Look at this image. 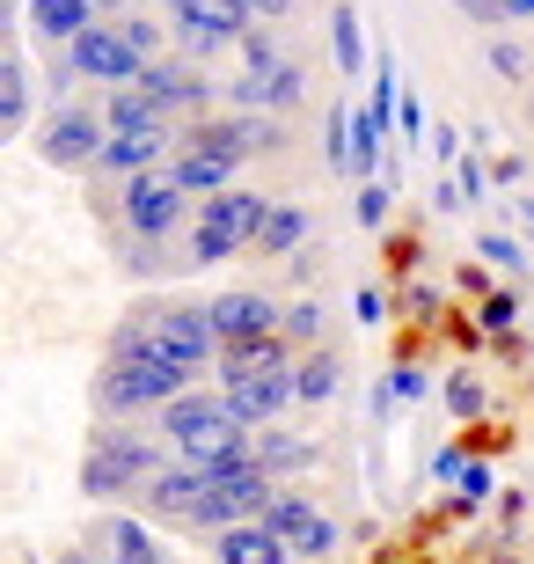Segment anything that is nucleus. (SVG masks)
<instances>
[{"instance_id":"obj_1","label":"nucleus","mask_w":534,"mask_h":564,"mask_svg":"<svg viewBox=\"0 0 534 564\" xmlns=\"http://www.w3.org/2000/svg\"><path fill=\"white\" fill-rule=\"evenodd\" d=\"M103 359H162V367L206 375V367H220V330H212L206 301H140L110 330Z\"/></svg>"},{"instance_id":"obj_2","label":"nucleus","mask_w":534,"mask_h":564,"mask_svg":"<svg viewBox=\"0 0 534 564\" xmlns=\"http://www.w3.org/2000/svg\"><path fill=\"white\" fill-rule=\"evenodd\" d=\"M168 462H176V447H168L162 433H132V425H96L88 433V447H81V491L96 506H110V499H140L146 484L162 477Z\"/></svg>"},{"instance_id":"obj_3","label":"nucleus","mask_w":534,"mask_h":564,"mask_svg":"<svg viewBox=\"0 0 534 564\" xmlns=\"http://www.w3.org/2000/svg\"><path fill=\"white\" fill-rule=\"evenodd\" d=\"M198 389V375H184V367H162V359H103V375H96V419H140V411H154L162 419L176 397H190Z\"/></svg>"},{"instance_id":"obj_4","label":"nucleus","mask_w":534,"mask_h":564,"mask_svg":"<svg viewBox=\"0 0 534 564\" xmlns=\"http://www.w3.org/2000/svg\"><path fill=\"white\" fill-rule=\"evenodd\" d=\"M74 82H96L103 96H110V88H140L146 82V59H140V44L124 37L118 22H96L74 52H59V59H52V88L66 96Z\"/></svg>"},{"instance_id":"obj_5","label":"nucleus","mask_w":534,"mask_h":564,"mask_svg":"<svg viewBox=\"0 0 534 564\" xmlns=\"http://www.w3.org/2000/svg\"><path fill=\"white\" fill-rule=\"evenodd\" d=\"M118 220L124 235H140V242H176V235H190V198L184 184L168 176V169H154V176H132V184H118Z\"/></svg>"},{"instance_id":"obj_6","label":"nucleus","mask_w":534,"mask_h":564,"mask_svg":"<svg viewBox=\"0 0 534 564\" xmlns=\"http://www.w3.org/2000/svg\"><path fill=\"white\" fill-rule=\"evenodd\" d=\"M264 528H271V535H279V543H286L301 564L337 557V543H345V535H337V521H329V513L308 499V491H293V484H279V499H271Z\"/></svg>"},{"instance_id":"obj_7","label":"nucleus","mask_w":534,"mask_h":564,"mask_svg":"<svg viewBox=\"0 0 534 564\" xmlns=\"http://www.w3.org/2000/svg\"><path fill=\"white\" fill-rule=\"evenodd\" d=\"M103 140H110V126H103V110H59L52 104V118L37 126V162L44 169H96V154H103Z\"/></svg>"},{"instance_id":"obj_8","label":"nucleus","mask_w":534,"mask_h":564,"mask_svg":"<svg viewBox=\"0 0 534 564\" xmlns=\"http://www.w3.org/2000/svg\"><path fill=\"white\" fill-rule=\"evenodd\" d=\"M140 88H146V96H154L162 110H176L184 126H198V118L227 110V104H220V82H212V74H206L198 59H154Z\"/></svg>"},{"instance_id":"obj_9","label":"nucleus","mask_w":534,"mask_h":564,"mask_svg":"<svg viewBox=\"0 0 534 564\" xmlns=\"http://www.w3.org/2000/svg\"><path fill=\"white\" fill-rule=\"evenodd\" d=\"M212 330H220V345H249V337H279V323H286V301L264 286H227L206 301Z\"/></svg>"},{"instance_id":"obj_10","label":"nucleus","mask_w":534,"mask_h":564,"mask_svg":"<svg viewBox=\"0 0 534 564\" xmlns=\"http://www.w3.org/2000/svg\"><path fill=\"white\" fill-rule=\"evenodd\" d=\"M235 425H242V419H235L227 389H190V397H176L162 419H154V433L184 455V447H198V440H212V433H235ZM249 433H257V425H249Z\"/></svg>"},{"instance_id":"obj_11","label":"nucleus","mask_w":534,"mask_h":564,"mask_svg":"<svg viewBox=\"0 0 534 564\" xmlns=\"http://www.w3.org/2000/svg\"><path fill=\"white\" fill-rule=\"evenodd\" d=\"M198 506H206V469H190V462H168L162 477L140 491V513L146 521H168V528H190Z\"/></svg>"},{"instance_id":"obj_12","label":"nucleus","mask_w":534,"mask_h":564,"mask_svg":"<svg viewBox=\"0 0 534 564\" xmlns=\"http://www.w3.org/2000/svg\"><path fill=\"white\" fill-rule=\"evenodd\" d=\"M96 0H22V30L37 44H52V52H74V44L96 30Z\"/></svg>"},{"instance_id":"obj_13","label":"nucleus","mask_w":534,"mask_h":564,"mask_svg":"<svg viewBox=\"0 0 534 564\" xmlns=\"http://www.w3.org/2000/svg\"><path fill=\"white\" fill-rule=\"evenodd\" d=\"M271 206H279V198H264V191L235 184V191H220V198H206V206H198V228H220V235H235L242 250H257V235H264Z\"/></svg>"},{"instance_id":"obj_14","label":"nucleus","mask_w":534,"mask_h":564,"mask_svg":"<svg viewBox=\"0 0 534 564\" xmlns=\"http://www.w3.org/2000/svg\"><path fill=\"white\" fill-rule=\"evenodd\" d=\"M88 550H103L110 564H176L162 550V535H154L146 521H132V513H103L96 535H88Z\"/></svg>"},{"instance_id":"obj_15","label":"nucleus","mask_w":534,"mask_h":564,"mask_svg":"<svg viewBox=\"0 0 534 564\" xmlns=\"http://www.w3.org/2000/svg\"><path fill=\"white\" fill-rule=\"evenodd\" d=\"M168 22L176 30H206L220 44H242L257 30V8L249 0H168Z\"/></svg>"},{"instance_id":"obj_16","label":"nucleus","mask_w":534,"mask_h":564,"mask_svg":"<svg viewBox=\"0 0 534 564\" xmlns=\"http://www.w3.org/2000/svg\"><path fill=\"white\" fill-rule=\"evenodd\" d=\"M227 403H235V419L242 425H257V433H264V425H279L293 411V367L286 375H249V381H235V389H227Z\"/></svg>"},{"instance_id":"obj_17","label":"nucleus","mask_w":534,"mask_h":564,"mask_svg":"<svg viewBox=\"0 0 534 564\" xmlns=\"http://www.w3.org/2000/svg\"><path fill=\"white\" fill-rule=\"evenodd\" d=\"M293 345L286 337H249V345H220V367H212V375H220V389H235V381H249V375H286L293 367Z\"/></svg>"},{"instance_id":"obj_18","label":"nucleus","mask_w":534,"mask_h":564,"mask_svg":"<svg viewBox=\"0 0 534 564\" xmlns=\"http://www.w3.org/2000/svg\"><path fill=\"white\" fill-rule=\"evenodd\" d=\"M168 176L184 184V198H220V191L242 184V162H227V154H198V147H176V162H168Z\"/></svg>"},{"instance_id":"obj_19","label":"nucleus","mask_w":534,"mask_h":564,"mask_svg":"<svg viewBox=\"0 0 534 564\" xmlns=\"http://www.w3.org/2000/svg\"><path fill=\"white\" fill-rule=\"evenodd\" d=\"M212 543V564H293V550L271 535L264 521H242V528H220V535H206Z\"/></svg>"},{"instance_id":"obj_20","label":"nucleus","mask_w":534,"mask_h":564,"mask_svg":"<svg viewBox=\"0 0 534 564\" xmlns=\"http://www.w3.org/2000/svg\"><path fill=\"white\" fill-rule=\"evenodd\" d=\"M103 126L110 132H184V118L162 110L146 88H110V96H103Z\"/></svg>"},{"instance_id":"obj_21","label":"nucleus","mask_w":534,"mask_h":564,"mask_svg":"<svg viewBox=\"0 0 534 564\" xmlns=\"http://www.w3.org/2000/svg\"><path fill=\"white\" fill-rule=\"evenodd\" d=\"M329 59H337L345 82H367V30H359V8L351 0L329 8Z\"/></svg>"},{"instance_id":"obj_22","label":"nucleus","mask_w":534,"mask_h":564,"mask_svg":"<svg viewBox=\"0 0 534 564\" xmlns=\"http://www.w3.org/2000/svg\"><path fill=\"white\" fill-rule=\"evenodd\" d=\"M323 462V447L315 440H293V433H257V469H264L271 484L301 477V469H315Z\"/></svg>"},{"instance_id":"obj_23","label":"nucleus","mask_w":534,"mask_h":564,"mask_svg":"<svg viewBox=\"0 0 534 564\" xmlns=\"http://www.w3.org/2000/svg\"><path fill=\"white\" fill-rule=\"evenodd\" d=\"M337 389H345V359L329 352V345H315V352L293 359V397L301 403H329Z\"/></svg>"},{"instance_id":"obj_24","label":"nucleus","mask_w":534,"mask_h":564,"mask_svg":"<svg viewBox=\"0 0 534 564\" xmlns=\"http://www.w3.org/2000/svg\"><path fill=\"white\" fill-rule=\"evenodd\" d=\"M308 206H301V198H279V206H271V220H264V235H257V257H293L301 250V242H308Z\"/></svg>"},{"instance_id":"obj_25","label":"nucleus","mask_w":534,"mask_h":564,"mask_svg":"<svg viewBox=\"0 0 534 564\" xmlns=\"http://www.w3.org/2000/svg\"><path fill=\"white\" fill-rule=\"evenodd\" d=\"M0 132L8 140L30 132V59L22 52H8V74H0Z\"/></svg>"},{"instance_id":"obj_26","label":"nucleus","mask_w":534,"mask_h":564,"mask_svg":"<svg viewBox=\"0 0 534 564\" xmlns=\"http://www.w3.org/2000/svg\"><path fill=\"white\" fill-rule=\"evenodd\" d=\"M439 403H447L454 419L469 425V419H483V411H491V389H483V381H476L469 367H461V375H447V381H439Z\"/></svg>"},{"instance_id":"obj_27","label":"nucleus","mask_w":534,"mask_h":564,"mask_svg":"<svg viewBox=\"0 0 534 564\" xmlns=\"http://www.w3.org/2000/svg\"><path fill=\"white\" fill-rule=\"evenodd\" d=\"M279 337H286L293 352H315V345H323V301H286V323H279Z\"/></svg>"},{"instance_id":"obj_28","label":"nucleus","mask_w":534,"mask_h":564,"mask_svg":"<svg viewBox=\"0 0 534 564\" xmlns=\"http://www.w3.org/2000/svg\"><path fill=\"white\" fill-rule=\"evenodd\" d=\"M118 272H132V279H162V272H168V242H140V235H118Z\"/></svg>"},{"instance_id":"obj_29","label":"nucleus","mask_w":534,"mask_h":564,"mask_svg":"<svg viewBox=\"0 0 534 564\" xmlns=\"http://www.w3.org/2000/svg\"><path fill=\"white\" fill-rule=\"evenodd\" d=\"M257 82H264V110H271V118H279V110H293V104H301V88H308V82H301V59L264 66Z\"/></svg>"},{"instance_id":"obj_30","label":"nucleus","mask_w":534,"mask_h":564,"mask_svg":"<svg viewBox=\"0 0 534 564\" xmlns=\"http://www.w3.org/2000/svg\"><path fill=\"white\" fill-rule=\"evenodd\" d=\"M476 257H491V264H498L505 279H527V264H534L520 235H476Z\"/></svg>"},{"instance_id":"obj_31","label":"nucleus","mask_w":534,"mask_h":564,"mask_svg":"<svg viewBox=\"0 0 534 564\" xmlns=\"http://www.w3.org/2000/svg\"><path fill=\"white\" fill-rule=\"evenodd\" d=\"M323 154H329V169H337V176H351V104H329V118H323Z\"/></svg>"},{"instance_id":"obj_32","label":"nucleus","mask_w":534,"mask_h":564,"mask_svg":"<svg viewBox=\"0 0 534 564\" xmlns=\"http://www.w3.org/2000/svg\"><path fill=\"white\" fill-rule=\"evenodd\" d=\"M184 242H190V264H206V272H212V264H235V257H242V242H235V235L198 228V220H190V235H184Z\"/></svg>"},{"instance_id":"obj_33","label":"nucleus","mask_w":534,"mask_h":564,"mask_svg":"<svg viewBox=\"0 0 534 564\" xmlns=\"http://www.w3.org/2000/svg\"><path fill=\"white\" fill-rule=\"evenodd\" d=\"M235 52H242V74H264V66H279V59H286V52H279V37H271L264 22H257V30H249V37L235 44Z\"/></svg>"},{"instance_id":"obj_34","label":"nucleus","mask_w":534,"mask_h":564,"mask_svg":"<svg viewBox=\"0 0 534 564\" xmlns=\"http://www.w3.org/2000/svg\"><path fill=\"white\" fill-rule=\"evenodd\" d=\"M491 462H469V469H461V484H454V506H461V513H476V506L491 499Z\"/></svg>"},{"instance_id":"obj_35","label":"nucleus","mask_w":534,"mask_h":564,"mask_svg":"<svg viewBox=\"0 0 534 564\" xmlns=\"http://www.w3.org/2000/svg\"><path fill=\"white\" fill-rule=\"evenodd\" d=\"M513 323H520V301H513V293H491V301L476 308V330H491V337H513Z\"/></svg>"},{"instance_id":"obj_36","label":"nucleus","mask_w":534,"mask_h":564,"mask_svg":"<svg viewBox=\"0 0 534 564\" xmlns=\"http://www.w3.org/2000/svg\"><path fill=\"white\" fill-rule=\"evenodd\" d=\"M491 74L498 82H527V44L520 37H491Z\"/></svg>"},{"instance_id":"obj_37","label":"nucleus","mask_w":534,"mask_h":564,"mask_svg":"<svg viewBox=\"0 0 534 564\" xmlns=\"http://www.w3.org/2000/svg\"><path fill=\"white\" fill-rule=\"evenodd\" d=\"M447 176H454V184H461V198H469V206H476V198H483V191L498 184V176H491V162H476V154H461V162H454Z\"/></svg>"},{"instance_id":"obj_38","label":"nucleus","mask_w":534,"mask_h":564,"mask_svg":"<svg viewBox=\"0 0 534 564\" xmlns=\"http://www.w3.org/2000/svg\"><path fill=\"white\" fill-rule=\"evenodd\" d=\"M381 389H389L395 403H417V397H432V375H425V367H411V359H403V367H395V375L381 381Z\"/></svg>"},{"instance_id":"obj_39","label":"nucleus","mask_w":534,"mask_h":564,"mask_svg":"<svg viewBox=\"0 0 534 564\" xmlns=\"http://www.w3.org/2000/svg\"><path fill=\"white\" fill-rule=\"evenodd\" d=\"M389 198H395L389 184H359V206H351V213H359V228H381V220H389Z\"/></svg>"},{"instance_id":"obj_40","label":"nucleus","mask_w":534,"mask_h":564,"mask_svg":"<svg viewBox=\"0 0 534 564\" xmlns=\"http://www.w3.org/2000/svg\"><path fill=\"white\" fill-rule=\"evenodd\" d=\"M351 315H359L367 330H373V323H389V293H381V286H359V293H351Z\"/></svg>"},{"instance_id":"obj_41","label":"nucleus","mask_w":534,"mask_h":564,"mask_svg":"<svg viewBox=\"0 0 534 564\" xmlns=\"http://www.w3.org/2000/svg\"><path fill=\"white\" fill-rule=\"evenodd\" d=\"M395 140H425V104H417V96H403V118H395Z\"/></svg>"},{"instance_id":"obj_42","label":"nucleus","mask_w":534,"mask_h":564,"mask_svg":"<svg viewBox=\"0 0 534 564\" xmlns=\"http://www.w3.org/2000/svg\"><path fill=\"white\" fill-rule=\"evenodd\" d=\"M461 469H469L461 447H439V455H432V477H439V484H461Z\"/></svg>"},{"instance_id":"obj_43","label":"nucleus","mask_w":534,"mask_h":564,"mask_svg":"<svg viewBox=\"0 0 534 564\" xmlns=\"http://www.w3.org/2000/svg\"><path fill=\"white\" fill-rule=\"evenodd\" d=\"M432 154H439V162H461V154H469V147H461V132H454V126H439V132H432Z\"/></svg>"},{"instance_id":"obj_44","label":"nucleus","mask_w":534,"mask_h":564,"mask_svg":"<svg viewBox=\"0 0 534 564\" xmlns=\"http://www.w3.org/2000/svg\"><path fill=\"white\" fill-rule=\"evenodd\" d=\"M279 147V126H271V110L264 118H249V154H271Z\"/></svg>"},{"instance_id":"obj_45","label":"nucleus","mask_w":534,"mask_h":564,"mask_svg":"<svg viewBox=\"0 0 534 564\" xmlns=\"http://www.w3.org/2000/svg\"><path fill=\"white\" fill-rule=\"evenodd\" d=\"M469 22H505V0H454Z\"/></svg>"},{"instance_id":"obj_46","label":"nucleus","mask_w":534,"mask_h":564,"mask_svg":"<svg viewBox=\"0 0 534 564\" xmlns=\"http://www.w3.org/2000/svg\"><path fill=\"white\" fill-rule=\"evenodd\" d=\"M432 206H439V213H461V206H469V198H461V184H454V176H447V184L432 191Z\"/></svg>"},{"instance_id":"obj_47","label":"nucleus","mask_w":534,"mask_h":564,"mask_svg":"<svg viewBox=\"0 0 534 564\" xmlns=\"http://www.w3.org/2000/svg\"><path fill=\"white\" fill-rule=\"evenodd\" d=\"M286 8H293V0H257V22H279Z\"/></svg>"},{"instance_id":"obj_48","label":"nucleus","mask_w":534,"mask_h":564,"mask_svg":"<svg viewBox=\"0 0 534 564\" xmlns=\"http://www.w3.org/2000/svg\"><path fill=\"white\" fill-rule=\"evenodd\" d=\"M505 22H534V0H505Z\"/></svg>"},{"instance_id":"obj_49","label":"nucleus","mask_w":534,"mask_h":564,"mask_svg":"<svg viewBox=\"0 0 534 564\" xmlns=\"http://www.w3.org/2000/svg\"><path fill=\"white\" fill-rule=\"evenodd\" d=\"M59 564H110V557H103V550H66Z\"/></svg>"},{"instance_id":"obj_50","label":"nucleus","mask_w":534,"mask_h":564,"mask_svg":"<svg viewBox=\"0 0 534 564\" xmlns=\"http://www.w3.org/2000/svg\"><path fill=\"white\" fill-rule=\"evenodd\" d=\"M513 213H520V228L534 235V198H513Z\"/></svg>"},{"instance_id":"obj_51","label":"nucleus","mask_w":534,"mask_h":564,"mask_svg":"<svg viewBox=\"0 0 534 564\" xmlns=\"http://www.w3.org/2000/svg\"><path fill=\"white\" fill-rule=\"evenodd\" d=\"M249 8H257V0H249Z\"/></svg>"},{"instance_id":"obj_52","label":"nucleus","mask_w":534,"mask_h":564,"mask_svg":"<svg viewBox=\"0 0 534 564\" xmlns=\"http://www.w3.org/2000/svg\"><path fill=\"white\" fill-rule=\"evenodd\" d=\"M162 8H168V0H162Z\"/></svg>"}]
</instances>
